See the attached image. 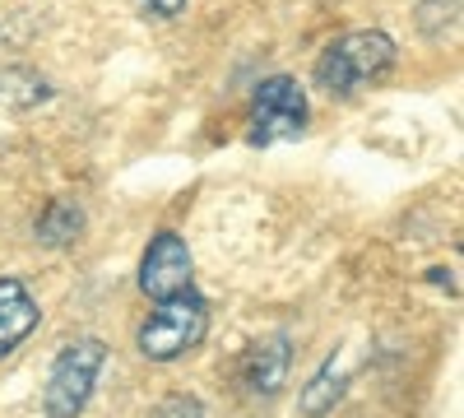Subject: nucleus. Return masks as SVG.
Wrapping results in <instances>:
<instances>
[{
	"instance_id": "nucleus-1",
	"label": "nucleus",
	"mask_w": 464,
	"mask_h": 418,
	"mask_svg": "<svg viewBox=\"0 0 464 418\" xmlns=\"http://www.w3.org/2000/svg\"><path fill=\"white\" fill-rule=\"evenodd\" d=\"M395 65V37L381 28H358L330 43L316 61V89L330 98H353L358 89L376 84L385 70Z\"/></svg>"
},
{
	"instance_id": "nucleus-2",
	"label": "nucleus",
	"mask_w": 464,
	"mask_h": 418,
	"mask_svg": "<svg viewBox=\"0 0 464 418\" xmlns=\"http://www.w3.org/2000/svg\"><path fill=\"white\" fill-rule=\"evenodd\" d=\"M205 335H209V302L196 288H186L177 297H163L159 307L140 321L135 349L149 363H177L186 354H196L205 345Z\"/></svg>"
},
{
	"instance_id": "nucleus-3",
	"label": "nucleus",
	"mask_w": 464,
	"mask_h": 418,
	"mask_svg": "<svg viewBox=\"0 0 464 418\" xmlns=\"http://www.w3.org/2000/svg\"><path fill=\"white\" fill-rule=\"evenodd\" d=\"M107 367V345L102 339H74L65 345L47 372V386H43V413L47 418H80L93 400V386Z\"/></svg>"
},
{
	"instance_id": "nucleus-4",
	"label": "nucleus",
	"mask_w": 464,
	"mask_h": 418,
	"mask_svg": "<svg viewBox=\"0 0 464 418\" xmlns=\"http://www.w3.org/2000/svg\"><path fill=\"white\" fill-rule=\"evenodd\" d=\"M306 117H312L306 89L293 80V74H269V80H260V89L251 98V131H246V140L256 149L297 140L306 131Z\"/></svg>"
},
{
	"instance_id": "nucleus-5",
	"label": "nucleus",
	"mask_w": 464,
	"mask_h": 418,
	"mask_svg": "<svg viewBox=\"0 0 464 418\" xmlns=\"http://www.w3.org/2000/svg\"><path fill=\"white\" fill-rule=\"evenodd\" d=\"M186 288H196V256H190L186 238L163 228V233H153L144 256H140V293L163 302V297H177Z\"/></svg>"
},
{
	"instance_id": "nucleus-6",
	"label": "nucleus",
	"mask_w": 464,
	"mask_h": 418,
	"mask_svg": "<svg viewBox=\"0 0 464 418\" xmlns=\"http://www.w3.org/2000/svg\"><path fill=\"white\" fill-rule=\"evenodd\" d=\"M37 326H43V307L28 293V284L0 275V358H10Z\"/></svg>"
},
{
	"instance_id": "nucleus-7",
	"label": "nucleus",
	"mask_w": 464,
	"mask_h": 418,
	"mask_svg": "<svg viewBox=\"0 0 464 418\" xmlns=\"http://www.w3.org/2000/svg\"><path fill=\"white\" fill-rule=\"evenodd\" d=\"M288 335H265L256 339V345L242 354V386L251 395H275L284 386V376H288Z\"/></svg>"
},
{
	"instance_id": "nucleus-8",
	"label": "nucleus",
	"mask_w": 464,
	"mask_h": 418,
	"mask_svg": "<svg viewBox=\"0 0 464 418\" xmlns=\"http://www.w3.org/2000/svg\"><path fill=\"white\" fill-rule=\"evenodd\" d=\"M80 233H84V205L65 200V196L52 200L43 209V219H37V228H33V238L43 247H70V242H80Z\"/></svg>"
},
{
	"instance_id": "nucleus-9",
	"label": "nucleus",
	"mask_w": 464,
	"mask_h": 418,
	"mask_svg": "<svg viewBox=\"0 0 464 418\" xmlns=\"http://www.w3.org/2000/svg\"><path fill=\"white\" fill-rule=\"evenodd\" d=\"M343 391H348V372L330 358V363L312 376V382L302 386V400H297V404H302V413H306V418H325V413L343 400Z\"/></svg>"
},
{
	"instance_id": "nucleus-10",
	"label": "nucleus",
	"mask_w": 464,
	"mask_h": 418,
	"mask_svg": "<svg viewBox=\"0 0 464 418\" xmlns=\"http://www.w3.org/2000/svg\"><path fill=\"white\" fill-rule=\"evenodd\" d=\"M153 418H209V413H205V404L196 395H168V400H159Z\"/></svg>"
},
{
	"instance_id": "nucleus-11",
	"label": "nucleus",
	"mask_w": 464,
	"mask_h": 418,
	"mask_svg": "<svg viewBox=\"0 0 464 418\" xmlns=\"http://www.w3.org/2000/svg\"><path fill=\"white\" fill-rule=\"evenodd\" d=\"M140 5H144V15H153V19H181L186 15V0H140Z\"/></svg>"
}]
</instances>
